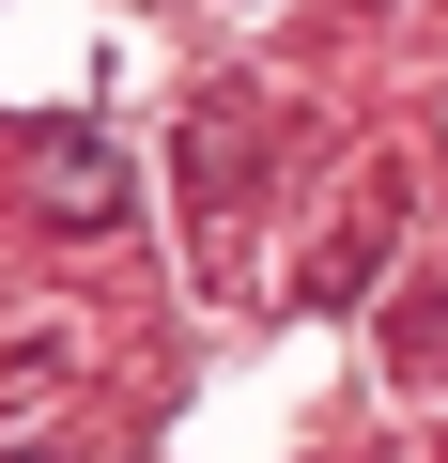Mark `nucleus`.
Wrapping results in <instances>:
<instances>
[{"instance_id": "f257e3e1", "label": "nucleus", "mask_w": 448, "mask_h": 463, "mask_svg": "<svg viewBox=\"0 0 448 463\" xmlns=\"http://www.w3.org/2000/svg\"><path fill=\"white\" fill-rule=\"evenodd\" d=\"M32 185H47V201H62L78 232H109V216H124V170H109V139H62V155H47Z\"/></svg>"}, {"instance_id": "f03ea898", "label": "nucleus", "mask_w": 448, "mask_h": 463, "mask_svg": "<svg viewBox=\"0 0 448 463\" xmlns=\"http://www.w3.org/2000/svg\"><path fill=\"white\" fill-rule=\"evenodd\" d=\"M0 463H32V448H0Z\"/></svg>"}]
</instances>
